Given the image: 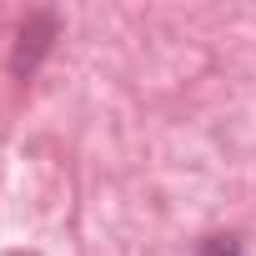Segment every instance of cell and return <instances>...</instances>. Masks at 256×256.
I'll return each instance as SVG.
<instances>
[{"instance_id": "cell-1", "label": "cell", "mask_w": 256, "mask_h": 256, "mask_svg": "<svg viewBox=\"0 0 256 256\" xmlns=\"http://www.w3.org/2000/svg\"><path fill=\"white\" fill-rule=\"evenodd\" d=\"M60 30H66V26H60L56 10H30V16L20 20V30H16V46H10V76H16V80H30V76L50 60Z\"/></svg>"}, {"instance_id": "cell-2", "label": "cell", "mask_w": 256, "mask_h": 256, "mask_svg": "<svg viewBox=\"0 0 256 256\" xmlns=\"http://www.w3.org/2000/svg\"><path fill=\"white\" fill-rule=\"evenodd\" d=\"M196 256H246V236L241 231H211L196 241Z\"/></svg>"}]
</instances>
